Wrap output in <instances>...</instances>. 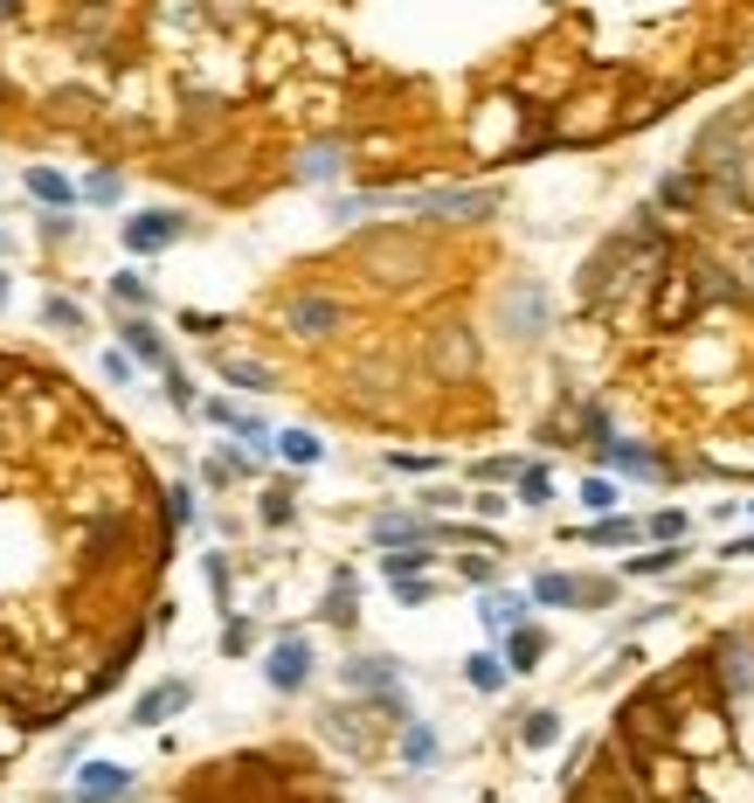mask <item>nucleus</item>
I'll use <instances>...</instances> for the list:
<instances>
[{
    "instance_id": "f257e3e1",
    "label": "nucleus",
    "mask_w": 754,
    "mask_h": 803,
    "mask_svg": "<svg viewBox=\"0 0 754 803\" xmlns=\"http://www.w3.org/2000/svg\"><path fill=\"white\" fill-rule=\"evenodd\" d=\"M180 229H187L180 215H166V209H146L139 222H125V250H131V256H153V250H166V242H174Z\"/></svg>"
},
{
    "instance_id": "f03ea898",
    "label": "nucleus",
    "mask_w": 754,
    "mask_h": 803,
    "mask_svg": "<svg viewBox=\"0 0 754 803\" xmlns=\"http://www.w3.org/2000/svg\"><path fill=\"white\" fill-rule=\"evenodd\" d=\"M263 672H271L277 693H298V686L312 679V644H305V638H285V644L271 651V665H263Z\"/></svg>"
},
{
    "instance_id": "7ed1b4c3",
    "label": "nucleus",
    "mask_w": 754,
    "mask_h": 803,
    "mask_svg": "<svg viewBox=\"0 0 754 803\" xmlns=\"http://www.w3.org/2000/svg\"><path fill=\"white\" fill-rule=\"evenodd\" d=\"M285 326L305 333V340H326V333L339 326V305H332V298H291V305H285Z\"/></svg>"
},
{
    "instance_id": "20e7f679",
    "label": "nucleus",
    "mask_w": 754,
    "mask_h": 803,
    "mask_svg": "<svg viewBox=\"0 0 754 803\" xmlns=\"http://www.w3.org/2000/svg\"><path fill=\"white\" fill-rule=\"evenodd\" d=\"M187 700H194V686H187V679H166V686H153V693L131 706V727H160L166 714H180Z\"/></svg>"
},
{
    "instance_id": "39448f33",
    "label": "nucleus",
    "mask_w": 754,
    "mask_h": 803,
    "mask_svg": "<svg viewBox=\"0 0 754 803\" xmlns=\"http://www.w3.org/2000/svg\"><path fill=\"white\" fill-rule=\"evenodd\" d=\"M77 790H84V803H111V796L131 790V769H118V762H84Z\"/></svg>"
},
{
    "instance_id": "423d86ee",
    "label": "nucleus",
    "mask_w": 754,
    "mask_h": 803,
    "mask_svg": "<svg viewBox=\"0 0 754 803\" xmlns=\"http://www.w3.org/2000/svg\"><path fill=\"white\" fill-rule=\"evenodd\" d=\"M720 679H727V693H754V644L747 638L720 644Z\"/></svg>"
},
{
    "instance_id": "0eeeda50",
    "label": "nucleus",
    "mask_w": 754,
    "mask_h": 803,
    "mask_svg": "<svg viewBox=\"0 0 754 803\" xmlns=\"http://www.w3.org/2000/svg\"><path fill=\"white\" fill-rule=\"evenodd\" d=\"M595 595H610L602 582H575V575H540L533 582V603H595Z\"/></svg>"
},
{
    "instance_id": "6e6552de",
    "label": "nucleus",
    "mask_w": 754,
    "mask_h": 803,
    "mask_svg": "<svg viewBox=\"0 0 754 803\" xmlns=\"http://www.w3.org/2000/svg\"><path fill=\"white\" fill-rule=\"evenodd\" d=\"M526 610H533L526 595H513V589H492L478 616H485V630H519V624H526Z\"/></svg>"
},
{
    "instance_id": "1a4fd4ad",
    "label": "nucleus",
    "mask_w": 754,
    "mask_h": 803,
    "mask_svg": "<svg viewBox=\"0 0 754 803\" xmlns=\"http://www.w3.org/2000/svg\"><path fill=\"white\" fill-rule=\"evenodd\" d=\"M28 195L42 201V209H70V201H77V188H70L55 166H28Z\"/></svg>"
},
{
    "instance_id": "9d476101",
    "label": "nucleus",
    "mask_w": 754,
    "mask_h": 803,
    "mask_svg": "<svg viewBox=\"0 0 754 803\" xmlns=\"http://www.w3.org/2000/svg\"><path fill=\"white\" fill-rule=\"evenodd\" d=\"M429 215H492L499 195H423Z\"/></svg>"
},
{
    "instance_id": "9b49d317",
    "label": "nucleus",
    "mask_w": 754,
    "mask_h": 803,
    "mask_svg": "<svg viewBox=\"0 0 754 803\" xmlns=\"http://www.w3.org/2000/svg\"><path fill=\"white\" fill-rule=\"evenodd\" d=\"M540 651H546V638H540L533 624H519L513 638H505V665H513V672H533V665H540Z\"/></svg>"
},
{
    "instance_id": "f8f14e48",
    "label": "nucleus",
    "mask_w": 754,
    "mask_h": 803,
    "mask_svg": "<svg viewBox=\"0 0 754 803\" xmlns=\"http://www.w3.org/2000/svg\"><path fill=\"white\" fill-rule=\"evenodd\" d=\"M118 333H125V347L139 353V361H160V367H166V347H160V326H153V319H125Z\"/></svg>"
},
{
    "instance_id": "ddd939ff",
    "label": "nucleus",
    "mask_w": 754,
    "mask_h": 803,
    "mask_svg": "<svg viewBox=\"0 0 754 803\" xmlns=\"http://www.w3.org/2000/svg\"><path fill=\"white\" fill-rule=\"evenodd\" d=\"M678 562H686V548H678V540H665V548H651V554H630L624 575H671Z\"/></svg>"
},
{
    "instance_id": "4468645a",
    "label": "nucleus",
    "mask_w": 754,
    "mask_h": 803,
    "mask_svg": "<svg viewBox=\"0 0 754 803\" xmlns=\"http://www.w3.org/2000/svg\"><path fill=\"white\" fill-rule=\"evenodd\" d=\"M209 423H222V429H236V437L263 443V423L250 416V409H236V402H209Z\"/></svg>"
},
{
    "instance_id": "2eb2a0df",
    "label": "nucleus",
    "mask_w": 754,
    "mask_h": 803,
    "mask_svg": "<svg viewBox=\"0 0 754 803\" xmlns=\"http://www.w3.org/2000/svg\"><path fill=\"white\" fill-rule=\"evenodd\" d=\"M381 568H388V582H402V575L429 568V548H423V540H402V548H394V554H381Z\"/></svg>"
},
{
    "instance_id": "dca6fc26",
    "label": "nucleus",
    "mask_w": 754,
    "mask_h": 803,
    "mask_svg": "<svg viewBox=\"0 0 754 803\" xmlns=\"http://www.w3.org/2000/svg\"><path fill=\"white\" fill-rule=\"evenodd\" d=\"M505 672H513V665H499L492 651H478V658H464V679L478 686V693H499V686H505Z\"/></svg>"
},
{
    "instance_id": "f3484780",
    "label": "nucleus",
    "mask_w": 754,
    "mask_h": 803,
    "mask_svg": "<svg viewBox=\"0 0 754 803\" xmlns=\"http://www.w3.org/2000/svg\"><path fill=\"white\" fill-rule=\"evenodd\" d=\"M429 527L423 519H409V513H388V519H374V540H381V548H402V540H423Z\"/></svg>"
},
{
    "instance_id": "a211bd4d",
    "label": "nucleus",
    "mask_w": 754,
    "mask_h": 803,
    "mask_svg": "<svg viewBox=\"0 0 754 803\" xmlns=\"http://www.w3.org/2000/svg\"><path fill=\"white\" fill-rule=\"evenodd\" d=\"M347 686H361V693H388L394 672H388L381 658H353V665H347Z\"/></svg>"
},
{
    "instance_id": "6ab92c4d",
    "label": "nucleus",
    "mask_w": 754,
    "mask_h": 803,
    "mask_svg": "<svg viewBox=\"0 0 754 803\" xmlns=\"http://www.w3.org/2000/svg\"><path fill=\"white\" fill-rule=\"evenodd\" d=\"M602 457L616 464V472H637V478H657V457H644L637 443H602Z\"/></svg>"
},
{
    "instance_id": "aec40b11",
    "label": "nucleus",
    "mask_w": 754,
    "mask_h": 803,
    "mask_svg": "<svg viewBox=\"0 0 754 803\" xmlns=\"http://www.w3.org/2000/svg\"><path fill=\"white\" fill-rule=\"evenodd\" d=\"M277 451H285L291 464H318V457H326V443H318L312 429H285V437H277Z\"/></svg>"
},
{
    "instance_id": "412c9836",
    "label": "nucleus",
    "mask_w": 754,
    "mask_h": 803,
    "mask_svg": "<svg viewBox=\"0 0 754 803\" xmlns=\"http://www.w3.org/2000/svg\"><path fill=\"white\" fill-rule=\"evenodd\" d=\"M222 381H242V388H271V367H256V361H236V353H222Z\"/></svg>"
},
{
    "instance_id": "4be33fe9",
    "label": "nucleus",
    "mask_w": 754,
    "mask_h": 803,
    "mask_svg": "<svg viewBox=\"0 0 754 803\" xmlns=\"http://www.w3.org/2000/svg\"><path fill=\"white\" fill-rule=\"evenodd\" d=\"M519 741H526V749H554V741H561V714H526Z\"/></svg>"
},
{
    "instance_id": "5701e85b",
    "label": "nucleus",
    "mask_w": 754,
    "mask_h": 803,
    "mask_svg": "<svg viewBox=\"0 0 754 803\" xmlns=\"http://www.w3.org/2000/svg\"><path fill=\"white\" fill-rule=\"evenodd\" d=\"M402 755L416 762V769H423V762H437V735H429L423 720H409V735H402Z\"/></svg>"
},
{
    "instance_id": "b1692460",
    "label": "nucleus",
    "mask_w": 754,
    "mask_h": 803,
    "mask_svg": "<svg viewBox=\"0 0 754 803\" xmlns=\"http://www.w3.org/2000/svg\"><path fill=\"white\" fill-rule=\"evenodd\" d=\"M42 326L77 333V326H84V305H77V298H49V305H42Z\"/></svg>"
},
{
    "instance_id": "393cba45",
    "label": "nucleus",
    "mask_w": 754,
    "mask_h": 803,
    "mask_svg": "<svg viewBox=\"0 0 754 803\" xmlns=\"http://www.w3.org/2000/svg\"><path fill=\"white\" fill-rule=\"evenodd\" d=\"M589 540H602V548H616V540H637V519H595Z\"/></svg>"
},
{
    "instance_id": "a878e982",
    "label": "nucleus",
    "mask_w": 754,
    "mask_h": 803,
    "mask_svg": "<svg viewBox=\"0 0 754 803\" xmlns=\"http://www.w3.org/2000/svg\"><path fill=\"white\" fill-rule=\"evenodd\" d=\"M581 506H589V513H610V506H616V485H610V478H589V485H581Z\"/></svg>"
},
{
    "instance_id": "bb28decb",
    "label": "nucleus",
    "mask_w": 754,
    "mask_h": 803,
    "mask_svg": "<svg viewBox=\"0 0 754 803\" xmlns=\"http://www.w3.org/2000/svg\"><path fill=\"white\" fill-rule=\"evenodd\" d=\"M166 519H174V534L194 519V492H187V485H174V492H166Z\"/></svg>"
},
{
    "instance_id": "cd10ccee",
    "label": "nucleus",
    "mask_w": 754,
    "mask_h": 803,
    "mask_svg": "<svg viewBox=\"0 0 754 803\" xmlns=\"http://www.w3.org/2000/svg\"><path fill=\"white\" fill-rule=\"evenodd\" d=\"M546 492H554L546 472H519V506H546Z\"/></svg>"
},
{
    "instance_id": "c85d7f7f",
    "label": "nucleus",
    "mask_w": 754,
    "mask_h": 803,
    "mask_svg": "<svg viewBox=\"0 0 754 803\" xmlns=\"http://www.w3.org/2000/svg\"><path fill=\"white\" fill-rule=\"evenodd\" d=\"M111 291H118L125 305H146V277L139 271H118V277H111Z\"/></svg>"
},
{
    "instance_id": "c756f323",
    "label": "nucleus",
    "mask_w": 754,
    "mask_h": 803,
    "mask_svg": "<svg viewBox=\"0 0 754 803\" xmlns=\"http://www.w3.org/2000/svg\"><path fill=\"white\" fill-rule=\"evenodd\" d=\"M90 201H98V209H111V201H118L125 188H118V174H90V188H84Z\"/></svg>"
},
{
    "instance_id": "7c9ffc66",
    "label": "nucleus",
    "mask_w": 754,
    "mask_h": 803,
    "mask_svg": "<svg viewBox=\"0 0 754 803\" xmlns=\"http://www.w3.org/2000/svg\"><path fill=\"white\" fill-rule=\"evenodd\" d=\"M104 381H111V388H125V381H131V353H118V347L104 353Z\"/></svg>"
},
{
    "instance_id": "2f4dec72",
    "label": "nucleus",
    "mask_w": 754,
    "mask_h": 803,
    "mask_svg": "<svg viewBox=\"0 0 754 803\" xmlns=\"http://www.w3.org/2000/svg\"><path fill=\"white\" fill-rule=\"evenodd\" d=\"M326 616H332V624H353V589H347V582L326 595Z\"/></svg>"
},
{
    "instance_id": "473e14b6",
    "label": "nucleus",
    "mask_w": 754,
    "mask_h": 803,
    "mask_svg": "<svg viewBox=\"0 0 754 803\" xmlns=\"http://www.w3.org/2000/svg\"><path fill=\"white\" fill-rule=\"evenodd\" d=\"M263 519H271V527H285V519H291V492H271V499H263Z\"/></svg>"
},
{
    "instance_id": "72a5a7b5",
    "label": "nucleus",
    "mask_w": 754,
    "mask_h": 803,
    "mask_svg": "<svg viewBox=\"0 0 754 803\" xmlns=\"http://www.w3.org/2000/svg\"><path fill=\"white\" fill-rule=\"evenodd\" d=\"M651 534H657V540H678V534H686V513H657Z\"/></svg>"
},
{
    "instance_id": "f704fd0d",
    "label": "nucleus",
    "mask_w": 754,
    "mask_h": 803,
    "mask_svg": "<svg viewBox=\"0 0 754 803\" xmlns=\"http://www.w3.org/2000/svg\"><path fill=\"white\" fill-rule=\"evenodd\" d=\"M166 396H174L180 409H187V402H194V388H187V375H180V367H166Z\"/></svg>"
},
{
    "instance_id": "c9c22d12",
    "label": "nucleus",
    "mask_w": 754,
    "mask_h": 803,
    "mask_svg": "<svg viewBox=\"0 0 754 803\" xmlns=\"http://www.w3.org/2000/svg\"><path fill=\"white\" fill-rule=\"evenodd\" d=\"M394 595H402V603H429V582H416V575H402V582H394Z\"/></svg>"
},
{
    "instance_id": "e433bc0d",
    "label": "nucleus",
    "mask_w": 754,
    "mask_h": 803,
    "mask_svg": "<svg viewBox=\"0 0 754 803\" xmlns=\"http://www.w3.org/2000/svg\"><path fill=\"white\" fill-rule=\"evenodd\" d=\"M222 651H250V624H229V630H222Z\"/></svg>"
},
{
    "instance_id": "4c0bfd02",
    "label": "nucleus",
    "mask_w": 754,
    "mask_h": 803,
    "mask_svg": "<svg viewBox=\"0 0 754 803\" xmlns=\"http://www.w3.org/2000/svg\"><path fill=\"white\" fill-rule=\"evenodd\" d=\"M0 305H8V271H0Z\"/></svg>"
},
{
    "instance_id": "58836bf2",
    "label": "nucleus",
    "mask_w": 754,
    "mask_h": 803,
    "mask_svg": "<svg viewBox=\"0 0 754 803\" xmlns=\"http://www.w3.org/2000/svg\"><path fill=\"white\" fill-rule=\"evenodd\" d=\"M747 506H754V499H747Z\"/></svg>"
}]
</instances>
